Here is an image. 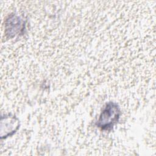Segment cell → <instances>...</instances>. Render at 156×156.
<instances>
[{
	"mask_svg": "<svg viewBox=\"0 0 156 156\" xmlns=\"http://www.w3.org/2000/svg\"><path fill=\"white\" fill-rule=\"evenodd\" d=\"M121 115V110L118 104L114 102H108L104 106L96 126L102 130L109 131L118 122Z\"/></svg>",
	"mask_w": 156,
	"mask_h": 156,
	"instance_id": "6da1fadb",
	"label": "cell"
},
{
	"mask_svg": "<svg viewBox=\"0 0 156 156\" xmlns=\"http://www.w3.org/2000/svg\"><path fill=\"white\" fill-rule=\"evenodd\" d=\"M7 20L9 21V35L13 34V35H15L18 33H20L21 30L23 29L24 23L19 16L13 15L11 17L9 16Z\"/></svg>",
	"mask_w": 156,
	"mask_h": 156,
	"instance_id": "3957f363",
	"label": "cell"
},
{
	"mask_svg": "<svg viewBox=\"0 0 156 156\" xmlns=\"http://www.w3.org/2000/svg\"><path fill=\"white\" fill-rule=\"evenodd\" d=\"M20 121L14 115H5L1 117V138L11 136L19 129Z\"/></svg>",
	"mask_w": 156,
	"mask_h": 156,
	"instance_id": "7a4b0ae2",
	"label": "cell"
}]
</instances>
